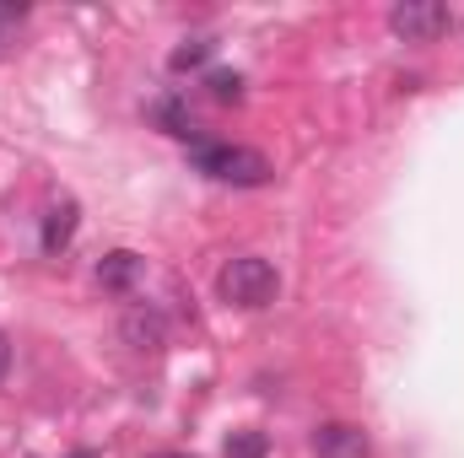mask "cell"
<instances>
[{"mask_svg":"<svg viewBox=\"0 0 464 458\" xmlns=\"http://www.w3.org/2000/svg\"><path fill=\"white\" fill-rule=\"evenodd\" d=\"M119 335H124L130 350H146V356H157L168 345V329H162V313L157 308H130L124 324H119Z\"/></svg>","mask_w":464,"mask_h":458,"instance_id":"obj_5","label":"cell"},{"mask_svg":"<svg viewBox=\"0 0 464 458\" xmlns=\"http://www.w3.org/2000/svg\"><path fill=\"white\" fill-rule=\"evenodd\" d=\"M389 27H394L405 43H432V38H443V33L454 27V11H449L443 0H400V5L389 11Z\"/></svg>","mask_w":464,"mask_h":458,"instance_id":"obj_3","label":"cell"},{"mask_svg":"<svg viewBox=\"0 0 464 458\" xmlns=\"http://www.w3.org/2000/svg\"><path fill=\"white\" fill-rule=\"evenodd\" d=\"M211 54H217V43H211V38H195V43H184V49H173V54H168V71H173V76H184V71H200Z\"/></svg>","mask_w":464,"mask_h":458,"instance_id":"obj_9","label":"cell"},{"mask_svg":"<svg viewBox=\"0 0 464 458\" xmlns=\"http://www.w3.org/2000/svg\"><path fill=\"white\" fill-rule=\"evenodd\" d=\"M71 458H92V453H87V448H82V453H71Z\"/></svg>","mask_w":464,"mask_h":458,"instance_id":"obj_14","label":"cell"},{"mask_svg":"<svg viewBox=\"0 0 464 458\" xmlns=\"http://www.w3.org/2000/svg\"><path fill=\"white\" fill-rule=\"evenodd\" d=\"M151 458H195V453H151Z\"/></svg>","mask_w":464,"mask_h":458,"instance_id":"obj_13","label":"cell"},{"mask_svg":"<svg viewBox=\"0 0 464 458\" xmlns=\"http://www.w3.org/2000/svg\"><path fill=\"white\" fill-rule=\"evenodd\" d=\"M5 372H11V340L0 335V383H5Z\"/></svg>","mask_w":464,"mask_h":458,"instance_id":"obj_12","label":"cell"},{"mask_svg":"<svg viewBox=\"0 0 464 458\" xmlns=\"http://www.w3.org/2000/svg\"><path fill=\"white\" fill-rule=\"evenodd\" d=\"M270 453V437L265 432H232L222 443V458H265Z\"/></svg>","mask_w":464,"mask_h":458,"instance_id":"obj_10","label":"cell"},{"mask_svg":"<svg viewBox=\"0 0 464 458\" xmlns=\"http://www.w3.org/2000/svg\"><path fill=\"white\" fill-rule=\"evenodd\" d=\"M140 270H146V264H140L135 248H114V253L98 259V286H103V291H130V286L140 281Z\"/></svg>","mask_w":464,"mask_h":458,"instance_id":"obj_7","label":"cell"},{"mask_svg":"<svg viewBox=\"0 0 464 458\" xmlns=\"http://www.w3.org/2000/svg\"><path fill=\"white\" fill-rule=\"evenodd\" d=\"M206 87H211L217 103H243V76H237V71H211Z\"/></svg>","mask_w":464,"mask_h":458,"instance_id":"obj_11","label":"cell"},{"mask_svg":"<svg viewBox=\"0 0 464 458\" xmlns=\"http://www.w3.org/2000/svg\"><path fill=\"white\" fill-rule=\"evenodd\" d=\"M76 227H82V205H76L71 195H65V200H54V205H49V216H44V237H38V243H44V253H49V259H54V253H65V248H71V237H76Z\"/></svg>","mask_w":464,"mask_h":458,"instance_id":"obj_6","label":"cell"},{"mask_svg":"<svg viewBox=\"0 0 464 458\" xmlns=\"http://www.w3.org/2000/svg\"><path fill=\"white\" fill-rule=\"evenodd\" d=\"M189 162L217 178V184H232V189H259L270 184V157L254 151V146H227V140H189Z\"/></svg>","mask_w":464,"mask_h":458,"instance_id":"obj_1","label":"cell"},{"mask_svg":"<svg viewBox=\"0 0 464 458\" xmlns=\"http://www.w3.org/2000/svg\"><path fill=\"white\" fill-rule=\"evenodd\" d=\"M146 114L157 119V124H162L168 135H179V140H195V124H189V103H184L179 92H168V98H157V103H151Z\"/></svg>","mask_w":464,"mask_h":458,"instance_id":"obj_8","label":"cell"},{"mask_svg":"<svg viewBox=\"0 0 464 458\" xmlns=\"http://www.w3.org/2000/svg\"><path fill=\"white\" fill-rule=\"evenodd\" d=\"M314 453L319 458H372V443L351 421H319L314 426Z\"/></svg>","mask_w":464,"mask_h":458,"instance_id":"obj_4","label":"cell"},{"mask_svg":"<svg viewBox=\"0 0 464 458\" xmlns=\"http://www.w3.org/2000/svg\"><path fill=\"white\" fill-rule=\"evenodd\" d=\"M217 291H222L227 302H237V308H270V302L281 297V275H276L270 259H259V253H237V259L222 264Z\"/></svg>","mask_w":464,"mask_h":458,"instance_id":"obj_2","label":"cell"}]
</instances>
